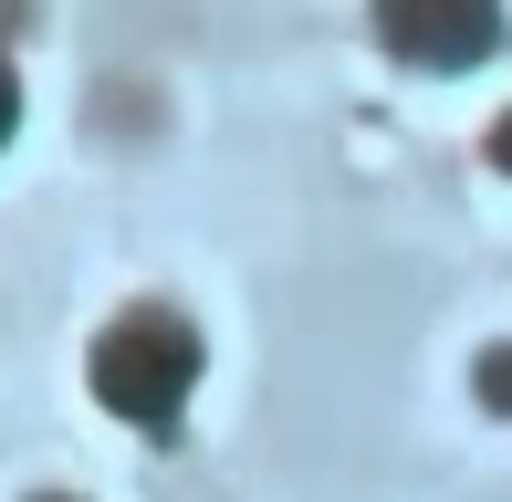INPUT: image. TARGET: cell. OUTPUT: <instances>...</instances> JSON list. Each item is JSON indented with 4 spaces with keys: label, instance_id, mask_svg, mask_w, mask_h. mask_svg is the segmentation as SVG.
Listing matches in <instances>:
<instances>
[{
    "label": "cell",
    "instance_id": "cell-3",
    "mask_svg": "<svg viewBox=\"0 0 512 502\" xmlns=\"http://www.w3.org/2000/svg\"><path fill=\"white\" fill-rule=\"evenodd\" d=\"M471 398H481V419H512V335H492L471 356Z\"/></svg>",
    "mask_w": 512,
    "mask_h": 502
},
{
    "label": "cell",
    "instance_id": "cell-1",
    "mask_svg": "<svg viewBox=\"0 0 512 502\" xmlns=\"http://www.w3.org/2000/svg\"><path fill=\"white\" fill-rule=\"evenodd\" d=\"M199 367H209V346H199V325L178 304H115L105 314V335H95V356H84V387L115 408L126 429H147V440H168L178 429V408L199 398Z\"/></svg>",
    "mask_w": 512,
    "mask_h": 502
},
{
    "label": "cell",
    "instance_id": "cell-5",
    "mask_svg": "<svg viewBox=\"0 0 512 502\" xmlns=\"http://www.w3.org/2000/svg\"><path fill=\"white\" fill-rule=\"evenodd\" d=\"M11 136H21V74L0 63V147H11Z\"/></svg>",
    "mask_w": 512,
    "mask_h": 502
},
{
    "label": "cell",
    "instance_id": "cell-2",
    "mask_svg": "<svg viewBox=\"0 0 512 502\" xmlns=\"http://www.w3.org/2000/svg\"><path fill=\"white\" fill-rule=\"evenodd\" d=\"M366 32L408 63V74H471L512 42L502 0H366Z\"/></svg>",
    "mask_w": 512,
    "mask_h": 502
},
{
    "label": "cell",
    "instance_id": "cell-4",
    "mask_svg": "<svg viewBox=\"0 0 512 502\" xmlns=\"http://www.w3.org/2000/svg\"><path fill=\"white\" fill-rule=\"evenodd\" d=\"M481 157H492V168L512 178V105H502V116H492V126H481Z\"/></svg>",
    "mask_w": 512,
    "mask_h": 502
},
{
    "label": "cell",
    "instance_id": "cell-6",
    "mask_svg": "<svg viewBox=\"0 0 512 502\" xmlns=\"http://www.w3.org/2000/svg\"><path fill=\"white\" fill-rule=\"evenodd\" d=\"M32 502H84V492H32Z\"/></svg>",
    "mask_w": 512,
    "mask_h": 502
}]
</instances>
